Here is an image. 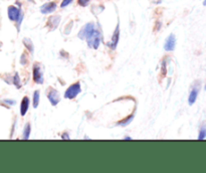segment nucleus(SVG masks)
Returning a JSON list of instances; mask_svg holds the SVG:
<instances>
[{
    "label": "nucleus",
    "mask_w": 206,
    "mask_h": 173,
    "mask_svg": "<svg viewBox=\"0 0 206 173\" xmlns=\"http://www.w3.org/2000/svg\"><path fill=\"white\" fill-rule=\"evenodd\" d=\"M94 23H88L81 28V30L79 33V38L81 39H88L90 35L94 33Z\"/></svg>",
    "instance_id": "nucleus-1"
},
{
    "label": "nucleus",
    "mask_w": 206,
    "mask_h": 173,
    "mask_svg": "<svg viewBox=\"0 0 206 173\" xmlns=\"http://www.w3.org/2000/svg\"><path fill=\"white\" fill-rule=\"evenodd\" d=\"M80 93H81V85L80 83H76L67 90V92L64 94V98L71 99L72 100V99H75Z\"/></svg>",
    "instance_id": "nucleus-2"
},
{
    "label": "nucleus",
    "mask_w": 206,
    "mask_h": 173,
    "mask_svg": "<svg viewBox=\"0 0 206 173\" xmlns=\"http://www.w3.org/2000/svg\"><path fill=\"white\" fill-rule=\"evenodd\" d=\"M8 17L13 21L18 20V24H20L22 20V14L18 8H16L15 6H9L8 7Z\"/></svg>",
    "instance_id": "nucleus-3"
},
{
    "label": "nucleus",
    "mask_w": 206,
    "mask_h": 173,
    "mask_svg": "<svg viewBox=\"0 0 206 173\" xmlns=\"http://www.w3.org/2000/svg\"><path fill=\"white\" fill-rule=\"evenodd\" d=\"M88 40V43L90 47H93L94 49H97L99 47V44H100L101 42V34L98 30H94V33L90 36V38L86 39Z\"/></svg>",
    "instance_id": "nucleus-4"
},
{
    "label": "nucleus",
    "mask_w": 206,
    "mask_h": 173,
    "mask_svg": "<svg viewBox=\"0 0 206 173\" xmlns=\"http://www.w3.org/2000/svg\"><path fill=\"white\" fill-rule=\"evenodd\" d=\"M33 80L35 83H37V84L43 83L42 69H40V65L38 64H35L33 67Z\"/></svg>",
    "instance_id": "nucleus-5"
},
{
    "label": "nucleus",
    "mask_w": 206,
    "mask_h": 173,
    "mask_svg": "<svg viewBox=\"0 0 206 173\" xmlns=\"http://www.w3.org/2000/svg\"><path fill=\"white\" fill-rule=\"evenodd\" d=\"M47 97H48V100L50 101L51 105L55 106V105L59 104V93H57L55 89H52V88L48 89Z\"/></svg>",
    "instance_id": "nucleus-6"
},
{
    "label": "nucleus",
    "mask_w": 206,
    "mask_h": 173,
    "mask_svg": "<svg viewBox=\"0 0 206 173\" xmlns=\"http://www.w3.org/2000/svg\"><path fill=\"white\" fill-rule=\"evenodd\" d=\"M175 44H176L175 36H174V34H170V35H169V38H167L166 42H165V45H164L165 51H172L173 49L175 48Z\"/></svg>",
    "instance_id": "nucleus-7"
},
{
    "label": "nucleus",
    "mask_w": 206,
    "mask_h": 173,
    "mask_svg": "<svg viewBox=\"0 0 206 173\" xmlns=\"http://www.w3.org/2000/svg\"><path fill=\"white\" fill-rule=\"evenodd\" d=\"M55 8H56V4L55 2H48V3L43 4V5L40 7V11L42 12L43 14H47L55 11Z\"/></svg>",
    "instance_id": "nucleus-8"
},
{
    "label": "nucleus",
    "mask_w": 206,
    "mask_h": 173,
    "mask_svg": "<svg viewBox=\"0 0 206 173\" xmlns=\"http://www.w3.org/2000/svg\"><path fill=\"white\" fill-rule=\"evenodd\" d=\"M59 21H60V16H59V15L51 16V17L48 19L47 25L49 26L50 29H55V28L57 27V25H59Z\"/></svg>",
    "instance_id": "nucleus-9"
},
{
    "label": "nucleus",
    "mask_w": 206,
    "mask_h": 173,
    "mask_svg": "<svg viewBox=\"0 0 206 173\" xmlns=\"http://www.w3.org/2000/svg\"><path fill=\"white\" fill-rule=\"evenodd\" d=\"M119 35H120V29H119V24H118V26H117V28H116V30H115L114 34H113L112 42H111V43H110L111 48H113V49L116 48L117 44H118V42H119Z\"/></svg>",
    "instance_id": "nucleus-10"
},
{
    "label": "nucleus",
    "mask_w": 206,
    "mask_h": 173,
    "mask_svg": "<svg viewBox=\"0 0 206 173\" xmlns=\"http://www.w3.org/2000/svg\"><path fill=\"white\" fill-rule=\"evenodd\" d=\"M28 106H29V100H28L27 97H24L22 99L21 105H20V114L24 116L26 114L27 110H28Z\"/></svg>",
    "instance_id": "nucleus-11"
},
{
    "label": "nucleus",
    "mask_w": 206,
    "mask_h": 173,
    "mask_svg": "<svg viewBox=\"0 0 206 173\" xmlns=\"http://www.w3.org/2000/svg\"><path fill=\"white\" fill-rule=\"evenodd\" d=\"M198 92H199V88H194L190 92V95H189V98H188L189 105H193L195 103L197 96H198Z\"/></svg>",
    "instance_id": "nucleus-12"
},
{
    "label": "nucleus",
    "mask_w": 206,
    "mask_h": 173,
    "mask_svg": "<svg viewBox=\"0 0 206 173\" xmlns=\"http://www.w3.org/2000/svg\"><path fill=\"white\" fill-rule=\"evenodd\" d=\"M206 138V122H203L202 125H201V128L199 131V136L198 139L199 140H203Z\"/></svg>",
    "instance_id": "nucleus-13"
},
{
    "label": "nucleus",
    "mask_w": 206,
    "mask_h": 173,
    "mask_svg": "<svg viewBox=\"0 0 206 173\" xmlns=\"http://www.w3.org/2000/svg\"><path fill=\"white\" fill-rule=\"evenodd\" d=\"M133 117H134V115H131V116H129L128 118H125L124 120L118 122V125H120V126H127V125H129L130 123L132 122V120H133Z\"/></svg>",
    "instance_id": "nucleus-14"
},
{
    "label": "nucleus",
    "mask_w": 206,
    "mask_h": 173,
    "mask_svg": "<svg viewBox=\"0 0 206 173\" xmlns=\"http://www.w3.org/2000/svg\"><path fill=\"white\" fill-rule=\"evenodd\" d=\"M23 42H24V45L28 48V51L30 52H33V44H32V42L29 38H24Z\"/></svg>",
    "instance_id": "nucleus-15"
},
{
    "label": "nucleus",
    "mask_w": 206,
    "mask_h": 173,
    "mask_svg": "<svg viewBox=\"0 0 206 173\" xmlns=\"http://www.w3.org/2000/svg\"><path fill=\"white\" fill-rule=\"evenodd\" d=\"M38 104H39V92L38 91H36V92H34V95H33V107L34 108H37Z\"/></svg>",
    "instance_id": "nucleus-16"
},
{
    "label": "nucleus",
    "mask_w": 206,
    "mask_h": 173,
    "mask_svg": "<svg viewBox=\"0 0 206 173\" xmlns=\"http://www.w3.org/2000/svg\"><path fill=\"white\" fill-rule=\"evenodd\" d=\"M29 135H30V124H26L25 128H24V135H23V138L27 140L29 138Z\"/></svg>",
    "instance_id": "nucleus-17"
},
{
    "label": "nucleus",
    "mask_w": 206,
    "mask_h": 173,
    "mask_svg": "<svg viewBox=\"0 0 206 173\" xmlns=\"http://www.w3.org/2000/svg\"><path fill=\"white\" fill-rule=\"evenodd\" d=\"M90 0H79V4L81 6H86Z\"/></svg>",
    "instance_id": "nucleus-18"
},
{
    "label": "nucleus",
    "mask_w": 206,
    "mask_h": 173,
    "mask_svg": "<svg viewBox=\"0 0 206 173\" xmlns=\"http://www.w3.org/2000/svg\"><path fill=\"white\" fill-rule=\"evenodd\" d=\"M14 85L19 86V78H18L17 73H15V76H14Z\"/></svg>",
    "instance_id": "nucleus-19"
},
{
    "label": "nucleus",
    "mask_w": 206,
    "mask_h": 173,
    "mask_svg": "<svg viewBox=\"0 0 206 173\" xmlns=\"http://www.w3.org/2000/svg\"><path fill=\"white\" fill-rule=\"evenodd\" d=\"M72 1V0H64L63 1V3H61V7H65V6H68L69 3H71Z\"/></svg>",
    "instance_id": "nucleus-20"
},
{
    "label": "nucleus",
    "mask_w": 206,
    "mask_h": 173,
    "mask_svg": "<svg viewBox=\"0 0 206 173\" xmlns=\"http://www.w3.org/2000/svg\"><path fill=\"white\" fill-rule=\"evenodd\" d=\"M69 137H68V135L67 134V133H64V135H63V139H68Z\"/></svg>",
    "instance_id": "nucleus-21"
},
{
    "label": "nucleus",
    "mask_w": 206,
    "mask_h": 173,
    "mask_svg": "<svg viewBox=\"0 0 206 173\" xmlns=\"http://www.w3.org/2000/svg\"><path fill=\"white\" fill-rule=\"evenodd\" d=\"M204 5H206V1H205V2H204Z\"/></svg>",
    "instance_id": "nucleus-22"
}]
</instances>
